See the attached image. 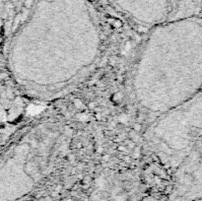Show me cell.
<instances>
[{
    "mask_svg": "<svg viewBox=\"0 0 202 201\" xmlns=\"http://www.w3.org/2000/svg\"><path fill=\"white\" fill-rule=\"evenodd\" d=\"M202 10V0H170V13L167 21L198 16Z\"/></svg>",
    "mask_w": 202,
    "mask_h": 201,
    "instance_id": "cell-5",
    "label": "cell"
},
{
    "mask_svg": "<svg viewBox=\"0 0 202 201\" xmlns=\"http://www.w3.org/2000/svg\"><path fill=\"white\" fill-rule=\"evenodd\" d=\"M101 50V26L89 0H36L12 41L10 67L28 94L52 98L83 79Z\"/></svg>",
    "mask_w": 202,
    "mask_h": 201,
    "instance_id": "cell-1",
    "label": "cell"
},
{
    "mask_svg": "<svg viewBox=\"0 0 202 201\" xmlns=\"http://www.w3.org/2000/svg\"><path fill=\"white\" fill-rule=\"evenodd\" d=\"M202 137V91L161 114L148 132L149 150L162 165L177 171Z\"/></svg>",
    "mask_w": 202,
    "mask_h": 201,
    "instance_id": "cell-3",
    "label": "cell"
},
{
    "mask_svg": "<svg viewBox=\"0 0 202 201\" xmlns=\"http://www.w3.org/2000/svg\"><path fill=\"white\" fill-rule=\"evenodd\" d=\"M135 23L153 28L168 20L170 0H109Z\"/></svg>",
    "mask_w": 202,
    "mask_h": 201,
    "instance_id": "cell-4",
    "label": "cell"
},
{
    "mask_svg": "<svg viewBox=\"0 0 202 201\" xmlns=\"http://www.w3.org/2000/svg\"><path fill=\"white\" fill-rule=\"evenodd\" d=\"M133 95L158 116L202 91V17L166 21L151 28L136 60Z\"/></svg>",
    "mask_w": 202,
    "mask_h": 201,
    "instance_id": "cell-2",
    "label": "cell"
}]
</instances>
